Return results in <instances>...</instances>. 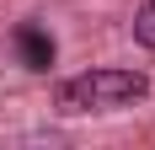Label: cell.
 Here are the masks:
<instances>
[{
  "label": "cell",
  "instance_id": "1",
  "mask_svg": "<svg viewBox=\"0 0 155 150\" xmlns=\"http://www.w3.org/2000/svg\"><path fill=\"white\" fill-rule=\"evenodd\" d=\"M139 102H150V75L144 70H118V64L64 75L54 86V107L59 113H128Z\"/></svg>",
  "mask_w": 155,
  "mask_h": 150
},
{
  "label": "cell",
  "instance_id": "2",
  "mask_svg": "<svg viewBox=\"0 0 155 150\" xmlns=\"http://www.w3.org/2000/svg\"><path fill=\"white\" fill-rule=\"evenodd\" d=\"M16 54H21L27 70H48V64H54V38H48L38 22H27V27H16Z\"/></svg>",
  "mask_w": 155,
  "mask_h": 150
},
{
  "label": "cell",
  "instance_id": "3",
  "mask_svg": "<svg viewBox=\"0 0 155 150\" xmlns=\"http://www.w3.org/2000/svg\"><path fill=\"white\" fill-rule=\"evenodd\" d=\"M134 38H139V48L155 54V0H144L139 11H134Z\"/></svg>",
  "mask_w": 155,
  "mask_h": 150
}]
</instances>
